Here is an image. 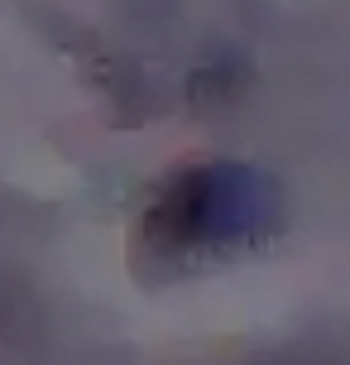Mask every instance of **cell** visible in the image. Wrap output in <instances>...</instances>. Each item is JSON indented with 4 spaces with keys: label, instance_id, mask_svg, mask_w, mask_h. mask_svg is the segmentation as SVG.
<instances>
[{
    "label": "cell",
    "instance_id": "cell-1",
    "mask_svg": "<svg viewBox=\"0 0 350 365\" xmlns=\"http://www.w3.org/2000/svg\"><path fill=\"white\" fill-rule=\"evenodd\" d=\"M274 182L245 164H206L178 173L154 212L144 217V236L164 250H221L245 245L269 231L274 221Z\"/></svg>",
    "mask_w": 350,
    "mask_h": 365
}]
</instances>
